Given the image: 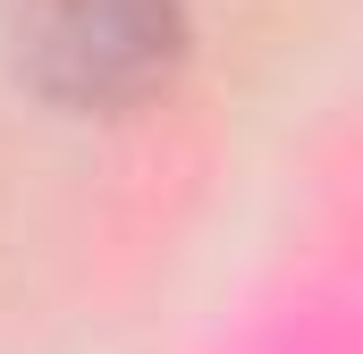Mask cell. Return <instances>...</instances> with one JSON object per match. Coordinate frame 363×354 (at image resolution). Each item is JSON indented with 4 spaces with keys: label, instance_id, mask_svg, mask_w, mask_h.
<instances>
[{
    "label": "cell",
    "instance_id": "obj_1",
    "mask_svg": "<svg viewBox=\"0 0 363 354\" xmlns=\"http://www.w3.org/2000/svg\"><path fill=\"white\" fill-rule=\"evenodd\" d=\"M85 76V93H110V68H135V76H152L161 59H169V17L152 8V0H93L85 17L68 25V42H60Z\"/></svg>",
    "mask_w": 363,
    "mask_h": 354
}]
</instances>
